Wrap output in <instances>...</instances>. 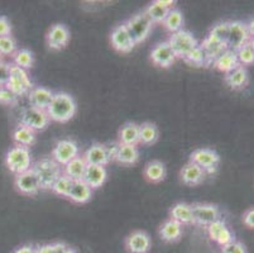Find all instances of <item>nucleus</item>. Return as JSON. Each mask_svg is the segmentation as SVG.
<instances>
[{
    "mask_svg": "<svg viewBox=\"0 0 254 253\" xmlns=\"http://www.w3.org/2000/svg\"><path fill=\"white\" fill-rule=\"evenodd\" d=\"M77 110L76 101L70 94L64 91L55 92L50 106L47 108V114L51 120L57 123H67L72 119Z\"/></svg>",
    "mask_w": 254,
    "mask_h": 253,
    "instance_id": "1",
    "label": "nucleus"
},
{
    "mask_svg": "<svg viewBox=\"0 0 254 253\" xmlns=\"http://www.w3.org/2000/svg\"><path fill=\"white\" fill-rule=\"evenodd\" d=\"M32 170L39 178L42 190H51L55 181L62 175V166H60L52 157H42L36 161L32 166Z\"/></svg>",
    "mask_w": 254,
    "mask_h": 253,
    "instance_id": "2",
    "label": "nucleus"
},
{
    "mask_svg": "<svg viewBox=\"0 0 254 253\" xmlns=\"http://www.w3.org/2000/svg\"><path fill=\"white\" fill-rule=\"evenodd\" d=\"M5 165L9 171L15 173V175H19V173L31 170L32 166H33V162H32L29 148L20 147V146H15V147L10 148L6 152Z\"/></svg>",
    "mask_w": 254,
    "mask_h": 253,
    "instance_id": "3",
    "label": "nucleus"
},
{
    "mask_svg": "<svg viewBox=\"0 0 254 253\" xmlns=\"http://www.w3.org/2000/svg\"><path fill=\"white\" fill-rule=\"evenodd\" d=\"M167 42L177 59L182 60L186 59L189 53L198 46V41L195 38V36L191 32L185 31V29L171 34Z\"/></svg>",
    "mask_w": 254,
    "mask_h": 253,
    "instance_id": "4",
    "label": "nucleus"
},
{
    "mask_svg": "<svg viewBox=\"0 0 254 253\" xmlns=\"http://www.w3.org/2000/svg\"><path fill=\"white\" fill-rule=\"evenodd\" d=\"M124 24L127 25L129 33L133 37L135 43H140V42L145 41V38L151 33L152 27H153V23L149 19L148 15L144 13V10L129 18Z\"/></svg>",
    "mask_w": 254,
    "mask_h": 253,
    "instance_id": "5",
    "label": "nucleus"
},
{
    "mask_svg": "<svg viewBox=\"0 0 254 253\" xmlns=\"http://www.w3.org/2000/svg\"><path fill=\"white\" fill-rule=\"evenodd\" d=\"M6 87L11 90V91L17 94L18 96H23V95H28L29 91L33 89V83H32L31 78H29L27 70H23L20 67L15 66V65H10V78H9Z\"/></svg>",
    "mask_w": 254,
    "mask_h": 253,
    "instance_id": "6",
    "label": "nucleus"
},
{
    "mask_svg": "<svg viewBox=\"0 0 254 253\" xmlns=\"http://www.w3.org/2000/svg\"><path fill=\"white\" fill-rule=\"evenodd\" d=\"M50 122L51 119L46 110H41L33 106H25L20 111V124L28 127L34 132L46 129Z\"/></svg>",
    "mask_w": 254,
    "mask_h": 253,
    "instance_id": "7",
    "label": "nucleus"
},
{
    "mask_svg": "<svg viewBox=\"0 0 254 253\" xmlns=\"http://www.w3.org/2000/svg\"><path fill=\"white\" fill-rule=\"evenodd\" d=\"M190 161L201 167L205 173H215L220 164V156L216 151L211 148H198L195 150L190 156Z\"/></svg>",
    "mask_w": 254,
    "mask_h": 253,
    "instance_id": "8",
    "label": "nucleus"
},
{
    "mask_svg": "<svg viewBox=\"0 0 254 253\" xmlns=\"http://www.w3.org/2000/svg\"><path fill=\"white\" fill-rule=\"evenodd\" d=\"M193 223L198 226H210L212 222L221 219L220 208L215 204L209 203H196L192 204Z\"/></svg>",
    "mask_w": 254,
    "mask_h": 253,
    "instance_id": "9",
    "label": "nucleus"
},
{
    "mask_svg": "<svg viewBox=\"0 0 254 253\" xmlns=\"http://www.w3.org/2000/svg\"><path fill=\"white\" fill-rule=\"evenodd\" d=\"M77 156H80V148L72 139H61L52 151V159L62 167Z\"/></svg>",
    "mask_w": 254,
    "mask_h": 253,
    "instance_id": "10",
    "label": "nucleus"
},
{
    "mask_svg": "<svg viewBox=\"0 0 254 253\" xmlns=\"http://www.w3.org/2000/svg\"><path fill=\"white\" fill-rule=\"evenodd\" d=\"M249 41H251V36L247 28V23L240 22V20L229 22V34L226 39V45L229 50L238 51L244 45H248Z\"/></svg>",
    "mask_w": 254,
    "mask_h": 253,
    "instance_id": "11",
    "label": "nucleus"
},
{
    "mask_svg": "<svg viewBox=\"0 0 254 253\" xmlns=\"http://www.w3.org/2000/svg\"><path fill=\"white\" fill-rule=\"evenodd\" d=\"M14 185L20 194L27 195V196H34L42 190L39 178L37 177L36 172L32 169L19 175H15Z\"/></svg>",
    "mask_w": 254,
    "mask_h": 253,
    "instance_id": "12",
    "label": "nucleus"
},
{
    "mask_svg": "<svg viewBox=\"0 0 254 253\" xmlns=\"http://www.w3.org/2000/svg\"><path fill=\"white\" fill-rule=\"evenodd\" d=\"M110 41H112L113 47L122 53L130 52L134 48V46L137 45L124 23L123 24L117 25L113 29L112 34H110Z\"/></svg>",
    "mask_w": 254,
    "mask_h": 253,
    "instance_id": "13",
    "label": "nucleus"
},
{
    "mask_svg": "<svg viewBox=\"0 0 254 253\" xmlns=\"http://www.w3.org/2000/svg\"><path fill=\"white\" fill-rule=\"evenodd\" d=\"M46 39H47V45L51 50H64L70 41V31L64 24L57 23L50 28Z\"/></svg>",
    "mask_w": 254,
    "mask_h": 253,
    "instance_id": "14",
    "label": "nucleus"
},
{
    "mask_svg": "<svg viewBox=\"0 0 254 253\" xmlns=\"http://www.w3.org/2000/svg\"><path fill=\"white\" fill-rule=\"evenodd\" d=\"M124 245L129 253H147L151 250L152 241L144 231H134L127 237Z\"/></svg>",
    "mask_w": 254,
    "mask_h": 253,
    "instance_id": "15",
    "label": "nucleus"
},
{
    "mask_svg": "<svg viewBox=\"0 0 254 253\" xmlns=\"http://www.w3.org/2000/svg\"><path fill=\"white\" fill-rule=\"evenodd\" d=\"M176 59V55L172 51L171 46L168 45V42H161V43H158V45L152 48L151 60L156 66L167 69L175 62Z\"/></svg>",
    "mask_w": 254,
    "mask_h": 253,
    "instance_id": "16",
    "label": "nucleus"
},
{
    "mask_svg": "<svg viewBox=\"0 0 254 253\" xmlns=\"http://www.w3.org/2000/svg\"><path fill=\"white\" fill-rule=\"evenodd\" d=\"M53 95H55V92L51 89H48V87L34 86L29 91V94L27 95L28 96L29 106L41 109V110H47V108L50 106L51 101L53 99Z\"/></svg>",
    "mask_w": 254,
    "mask_h": 253,
    "instance_id": "17",
    "label": "nucleus"
},
{
    "mask_svg": "<svg viewBox=\"0 0 254 253\" xmlns=\"http://www.w3.org/2000/svg\"><path fill=\"white\" fill-rule=\"evenodd\" d=\"M224 81L232 90H235V91L244 90L249 85L248 69L244 66H238L229 74H225Z\"/></svg>",
    "mask_w": 254,
    "mask_h": 253,
    "instance_id": "18",
    "label": "nucleus"
},
{
    "mask_svg": "<svg viewBox=\"0 0 254 253\" xmlns=\"http://www.w3.org/2000/svg\"><path fill=\"white\" fill-rule=\"evenodd\" d=\"M200 46L202 47L204 52L206 53L209 66L210 65L214 64V61L218 59L221 53L225 52V51L228 50V45H226V42L219 41L218 38L210 36V34H207V36L202 39L201 45Z\"/></svg>",
    "mask_w": 254,
    "mask_h": 253,
    "instance_id": "19",
    "label": "nucleus"
},
{
    "mask_svg": "<svg viewBox=\"0 0 254 253\" xmlns=\"http://www.w3.org/2000/svg\"><path fill=\"white\" fill-rule=\"evenodd\" d=\"M205 171L202 170L201 167H198L197 165L193 162H187L184 167H182L181 172H180V177L185 185L189 186H196L200 185L202 181L205 180Z\"/></svg>",
    "mask_w": 254,
    "mask_h": 253,
    "instance_id": "20",
    "label": "nucleus"
},
{
    "mask_svg": "<svg viewBox=\"0 0 254 253\" xmlns=\"http://www.w3.org/2000/svg\"><path fill=\"white\" fill-rule=\"evenodd\" d=\"M85 162L87 165H95V166H104L109 164V159H108V155H106L105 145H101V143H92L85 153L82 155Z\"/></svg>",
    "mask_w": 254,
    "mask_h": 253,
    "instance_id": "21",
    "label": "nucleus"
},
{
    "mask_svg": "<svg viewBox=\"0 0 254 253\" xmlns=\"http://www.w3.org/2000/svg\"><path fill=\"white\" fill-rule=\"evenodd\" d=\"M106 177H108V172H106L105 167L95 166V165H87L82 180L94 190L103 186L104 182L106 181Z\"/></svg>",
    "mask_w": 254,
    "mask_h": 253,
    "instance_id": "22",
    "label": "nucleus"
},
{
    "mask_svg": "<svg viewBox=\"0 0 254 253\" xmlns=\"http://www.w3.org/2000/svg\"><path fill=\"white\" fill-rule=\"evenodd\" d=\"M118 142L120 145L137 146L139 145V124L134 122H128L120 127L118 133Z\"/></svg>",
    "mask_w": 254,
    "mask_h": 253,
    "instance_id": "23",
    "label": "nucleus"
},
{
    "mask_svg": "<svg viewBox=\"0 0 254 253\" xmlns=\"http://www.w3.org/2000/svg\"><path fill=\"white\" fill-rule=\"evenodd\" d=\"M238 66H240V64L239 61H238L237 52L233 50H229V48H228L225 52L221 53L218 59L214 61V64H212V67H214V69L224 74H229L230 71L237 69Z\"/></svg>",
    "mask_w": 254,
    "mask_h": 253,
    "instance_id": "24",
    "label": "nucleus"
},
{
    "mask_svg": "<svg viewBox=\"0 0 254 253\" xmlns=\"http://www.w3.org/2000/svg\"><path fill=\"white\" fill-rule=\"evenodd\" d=\"M92 196V189L84 180L73 181L71 186L68 199L75 204H85L90 201Z\"/></svg>",
    "mask_w": 254,
    "mask_h": 253,
    "instance_id": "25",
    "label": "nucleus"
},
{
    "mask_svg": "<svg viewBox=\"0 0 254 253\" xmlns=\"http://www.w3.org/2000/svg\"><path fill=\"white\" fill-rule=\"evenodd\" d=\"M86 167L87 164L85 162L84 157L77 156L76 159H73L72 161H70L67 165H64V166L62 167V172L72 181H78L84 178Z\"/></svg>",
    "mask_w": 254,
    "mask_h": 253,
    "instance_id": "26",
    "label": "nucleus"
},
{
    "mask_svg": "<svg viewBox=\"0 0 254 253\" xmlns=\"http://www.w3.org/2000/svg\"><path fill=\"white\" fill-rule=\"evenodd\" d=\"M182 236V226L173 219H167L162 226L159 227V237L165 242H176Z\"/></svg>",
    "mask_w": 254,
    "mask_h": 253,
    "instance_id": "27",
    "label": "nucleus"
},
{
    "mask_svg": "<svg viewBox=\"0 0 254 253\" xmlns=\"http://www.w3.org/2000/svg\"><path fill=\"white\" fill-rule=\"evenodd\" d=\"M171 219L179 222L181 226L184 224H193L192 206L187 203H177L170 210Z\"/></svg>",
    "mask_w": 254,
    "mask_h": 253,
    "instance_id": "28",
    "label": "nucleus"
},
{
    "mask_svg": "<svg viewBox=\"0 0 254 253\" xmlns=\"http://www.w3.org/2000/svg\"><path fill=\"white\" fill-rule=\"evenodd\" d=\"M143 175L149 182H161V181L165 180L166 175H167V170H166V165L161 161H154L148 162V164L144 166V170H143Z\"/></svg>",
    "mask_w": 254,
    "mask_h": 253,
    "instance_id": "29",
    "label": "nucleus"
},
{
    "mask_svg": "<svg viewBox=\"0 0 254 253\" xmlns=\"http://www.w3.org/2000/svg\"><path fill=\"white\" fill-rule=\"evenodd\" d=\"M13 141L15 142V146L29 148L36 143V132L25 125L19 124L13 132Z\"/></svg>",
    "mask_w": 254,
    "mask_h": 253,
    "instance_id": "30",
    "label": "nucleus"
},
{
    "mask_svg": "<svg viewBox=\"0 0 254 253\" xmlns=\"http://www.w3.org/2000/svg\"><path fill=\"white\" fill-rule=\"evenodd\" d=\"M159 131L154 123L144 122L139 124V143L143 146H152L158 141Z\"/></svg>",
    "mask_w": 254,
    "mask_h": 253,
    "instance_id": "31",
    "label": "nucleus"
},
{
    "mask_svg": "<svg viewBox=\"0 0 254 253\" xmlns=\"http://www.w3.org/2000/svg\"><path fill=\"white\" fill-rule=\"evenodd\" d=\"M184 15H182V11L180 9L173 8L168 11L167 17H166L165 22L162 23L163 27L166 28V31L170 32L171 34L176 33L184 29Z\"/></svg>",
    "mask_w": 254,
    "mask_h": 253,
    "instance_id": "32",
    "label": "nucleus"
},
{
    "mask_svg": "<svg viewBox=\"0 0 254 253\" xmlns=\"http://www.w3.org/2000/svg\"><path fill=\"white\" fill-rule=\"evenodd\" d=\"M139 160V150L137 146L120 145L117 161L122 165H134Z\"/></svg>",
    "mask_w": 254,
    "mask_h": 253,
    "instance_id": "33",
    "label": "nucleus"
},
{
    "mask_svg": "<svg viewBox=\"0 0 254 253\" xmlns=\"http://www.w3.org/2000/svg\"><path fill=\"white\" fill-rule=\"evenodd\" d=\"M170 10H171L170 8H167V6L162 5V4L159 3V0H156V1L151 3L147 8H145L144 13L148 15V18L154 24V23L165 22L166 17H167V14Z\"/></svg>",
    "mask_w": 254,
    "mask_h": 253,
    "instance_id": "34",
    "label": "nucleus"
},
{
    "mask_svg": "<svg viewBox=\"0 0 254 253\" xmlns=\"http://www.w3.org/2000/svg\"><path fill=\"white\" fill-rule=\"evenodd\" d=\"M13 65L20 67L23 70H28L31 67H33L34 64V56L33 52H31L27 48H20V50L15 51V53L13 56Z\"/></svg>",
    "mask_w": 254,
    "mask_h": 253,
    "instance_id": "35",
    "label": "nucleus"
},
{
    "mask_svg": "<svg viewBox=\"0 0 254 253\" xmlns=\"http://www.w3.org/2000/svg\"><path fill=\"white\" fill-rule=\"evenodd\" d=\"M73 181L71 178H68L67 176L62 173L56 181L55 184L51 187V191L53 194L59 195V196H64V198H68V194H70L71 186H72Z\"/></svg>",
    "mask_w": 254,
    "mask_h": 253,
    "instance_id": "36",
    "label": "nucleus"
},
{
    "mask_svg": "<svg viewBox=\"0 0 254 253\" xmlns=\"http://www.w3.org/2000/svg\"><path fill=\"white\" fill-rule=\"evenodd\" d=\"M184 61L192 65V66H209L206 53L204 52V50H202V47L200 45L196 48H193Z\"/></svg>",
    "mask_w": 254,
    "mask_h": 253,
    "instance_id": "37",
    "label": "nucleus"
},
{
    "mask_svg": "<svg viewBox=\"0 0 254 253\" xmlns=\"http://www.w3.org/2000/svg\"><path fill=\"white\" fill-rule=\"evenodd\" d=\"M237 52L238 61H239L240 66H251L254 64V51L253 48L248 45H244L243 47H240L239 50L235 51Z\"/></svg>",
    "mask_w": 254,
    "mask_h": 253,
    "instance_id": "38",
    "label": "nucleus"
},
{
    "mask_svg": "<svg viewBox=\"0 0 254 253\" xmlns=\"http://www.w3.org/2000/svg\"><path fill=\"white\" fill-rule=\"evenodd\" d=\"M17 51V43L11 36L0 37V55L13 56Z\"/></svg>",
    "mask_w": 254,
    "mask_h": 253,
    "instance_id": "39",
    "label": "nucleus"
},
{
    "mask_svg": "<svg viewBox=\"0 0 254 253\" xmlns=\"http://www.w3.org/2000/svg\"><path fill=\"white\" fill-rule=\"evenodd\" d=\"M210 36L215 37L219 41L226 42L229 34V22H220L210 29Z\"/></svg>",
    "mask_w": 254,
    "mask_h": 253,
    "instance_id": "40",
    "label": "nucleus"
},
{
    "mask_svg": "<svg viewBox=\"0 0 254 253\" xmlns=\"http://www.w3.org/2000/svg\"><path fill=\"white\" fill-rule=\"evenodd\" d=\"M18 100H19V96L11 91L9 87H0V104H1V105H15V104L18 103Z\"/></svg>",
    "mask_w": 254,
    "mask_h": 253,
    "instance_id": "41",
    "label": "nucleus"
},
{
    "mask_svg": "<svg viewBox=\"0 0 254 253\" xmlns=\"http://www.w3.org/2000/svg\"><path fill=\"white\" fill-rule=\"evenodd\" d=\"M226 227L228 226H226V223L224 222L223 219H218V220H215V222H212L210 226H207V233H209L210 240L214 241V242H216L218 237L220 236L221 232H223Z\"/></svg>",
    "mask_w": 254,
    "mask_h": 253,
    "instance_id": "42",
    "label": "nucleus"
},
{
    "mask_svg": "<svg viewBox=\"0 0 254 253\" xmlns=\"http://www.w3.org/2000/svg\"><path fill=\"white\" fill-rule=\"evenodd\" d=\"M221 253H248V250L243 242L233 241L229 245L221 247Z\"/></svg>",
    "mask_w": 254,
    "mask_h": 253,
    "instance_id": "43",
    "label": "nucleus"
},
{
    "mask_svg": "<svg viewBox=\"0 0 254 253\" xmlns=\"http://www.w3.org/2000/svg\"><path fill=\"white\" fill-rule=\"evenodd\" d=\"M10 65L8 62H1L0 64V87L6 86L9 78H10Z\"/></svg>",
    "mask_w": 254,
    "mask_h": 253,
    "instance_id": "44",
    "label": "nucleus"
},
{
    "mask_svg": "<svg viewBox=\"0 0 254 253\" xmlns=\"http://www.w3.org/2000/svg\"><path fill=\"white\" fill-rule=\"evenodd\" d=\"M120 143L118 142H109L105 145L106 155H108V159H109V162L117 161L118 159V153H119Z\"/></svg>",
    "mask_w": 254,
    "mask_h": 253,
    "instance_id": "45",
    "label": "nucleus"
},
{
    "mask_svg": "<svg viewBox=\"0 0 254 253\" xmlns=\"http://www.w3.org/2000/svg\"><path fill=\"white\" fill-rule=\"evenodd\" d=\"M242 220H243V224L247 228L254 229V206L247 209L242 215Z\"/></svg>",
    "mask_w": 254,
    "mask_h": 253,
    "instance_id": "46",
    "label": "nucleus"
},
{
    "mask_svg": "<svg viewBox=\"0 0 254 253\" xmlns=\"http://www.w3.org/2000/svg\"><path fill=\"white\" fill-rule=\"evenodd\" d=\"M11 33V25L10 22L6 17L4 15H0V37L10 36Z\"/></svg>",
    "mask_w": 254,
    "mask_h": 253,
    "instance_id": "47",
    "label": "nucleus"
},
{
    "mask_svg": "<svg viewBox=\"0 0 254 253\" xmlns=\"http://www.w3.org/2000/svg\"><path fill=\"white\" fill-rule=\"evenodd\" d=\"M53 247H55V250H56L57 253H77V251L73 250L72 247H70V246L64 245V243H61V242L53 243Z\"/></svg>",
    "mask_w": 254,
    "mask_h": 253,
    "instance_id": "48",
    "label": "nucleus"
},
{
    "mask_svg": "<svg viewBox=\"0 0 254 253\" xmlns=\"http://www.w3.org/2000/svg\"><path fill=\"white\" fill-rule=\"evenodd\" d=\"M36 253H57L55 247H53V243L50 245H42L36 247Z\"/></svg>",
    "mask_w": 254,
    "mask_h": 253,
    "instance_id": "49",
    "label": "nucleus"
},
{
    "mask_svg": "<svg viewBox=\"0 0 254 253\" xmlns=\"http://www.w3.org/2000/svg\"><path fill=\"white\" fill-rule=\"evenodd\" d=\"M13 253H36V247L31 245H25L22 247L17 248Z\"/></svg>",
    "mask_w": 254,
    "mask_h": 253,
    "instance_id": "50",
    "label": "nucleus"
},
{
    "mask_svg": "<svg viewBox=\"0 0 254 253\" xmlns=\"http://www.w3.org/2000/svg\"><path fill=\"white\" fill-rule=\"evenodd\" d=\"M247 28H248V32H249V36H251V38L252 37H254V17L252 18L248 23H247Z\"/></svg>",
    "mask_w": 254,
    "mask_h": 253,
    "instance_id": "51",
    "label": "nucleus"
},
{
    "mask_svg": "<svg viewBox=\"0 0 254 253\" xmlns=\"http://www.w3.org/2000/svg\"><path fill=\"white\" fill-rule=\"evenodd\" d=\"M249 46H251V47L253 48V51H254V37H252L251 41H249Z\"/></svg>",
    "mask_w": 254,
    "mask_h": 253,
    "instance_id": "52",
    "label": "nucleus"
},
{
    "mask_svg": "<svg viewBox=\"0 0 254 253\" xmlns=\"http://www.w3.org/2000/svg\"><path fill=\"white\" fill-rule=\"evenodd\" d=\"M1 62H4V61H3V56L0 55V64H1Z\"/></svg>",
    "mask_w": 254,
    "mask_h": 253,
    "instance_id": "53",
    "label": "nucleus"
}]
</instances>
